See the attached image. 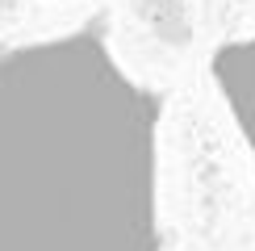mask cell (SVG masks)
Returning <instances> with one entry per match:
<instances>
[{"label":"cell","mask_w":255,"mask_h":251,"mask_svg":"<svg viewBox=\"0 0 255 251\" xmlns=\"http://www.w3.org/2000/svg\"><path fill=\"white\" fill-rule=\"evenodd\" d=\"M163 101L101 21L0 50V251H163Z\"/></svg>","instance_id":"6da1fadb"},{"label":"cell","mask_w":255,"mask_h":251,"mask_svg":"<svg viewBox=\"0 0 255 251\" xmlns=\"http://www.w3.org/2000/svg\"><path fill=\"white\" fill-rule=\"evenodd\" d=\"M209 76H214L222 101H226L230 118H235L243 142H247V151L255 159V34L218 46L214 63H209Z\"/></svg>","instance_id":"7a4b0ae2"}]
</instances>
